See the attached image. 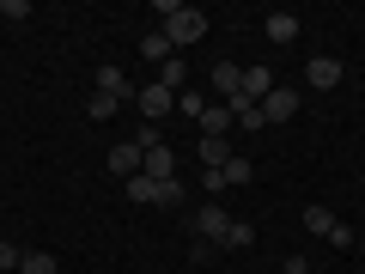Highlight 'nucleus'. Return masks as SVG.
I'll list each match as a JSON object with an SVG mask.
<instances>
[{"instance_id": "21", "label": "nucleus", "mask_w": 365, "mask_h": 274, "mask_svg": "<svg viewBox=\"0 0 365 274\" xmlns=\"http://www.w3.org/2000/svg\"><path fill=\"white\" fill-rule=\"evenodd\" d=\"M220 177H225V183H232V189H244V183H250V177H256V165H250V158H232V165H225V171H220Z\"/></svg>"}, {"instance_id": "3", "label": "nucleus", "mask_w": 365, "mask_h": 274, "mask_svg": "<svg viewBox=\"0 0 365 274\" xmlns=\"http://www.w3.org/2000/svg\"><path fill=\"white\" fill-rule=\"evenodd\" d=\"M262 122H292V116H299V86H280V79H274V91H268V98H262Z\"/></svg>"}, {"instance_id": "26", "label": "nucleus", "mask_w": 365, "mask_h": 274, "mask_svg": "<svg viewBox=\"0 0 365 274\" xmlns=\"http://www.w3.org/2000/svg\"><path fill=\"white\" fill-rule=\"evenodd\" d=\"M0 19H31V6L25 0H0Z\"/></svg>"}, {"instance_id": "6", "label": "nucleus", "mask_w": 365, "mask_h": 274, "mask_svg": "<svg viewBox=\"0 0 365 274\" xmlns=\"http://www.w3.org/2000/svg\"><path fill=\"white\" fill-rule=\"evenodd\" d=\"M98 73V91H110V98H122V104H134V79L122 73L116 61H104V67H91Z\"/></svg>"}, {"instance_id": "12", "label": "nucleus", "mask_w": 365, "mask_h": 274, "mask_svg": "<svg viewBox=\"0 0 365 274\" xmlns=\"http://www.w3.org/2000/svg\"><path fill=\"white\" fill-rule=\"evenodd\" d=\"M140 55H146V61H158V67H165V61H170L177 49H170V37H165V31H146V37H140Z\"/></svg>"}, {"instance_id": "20", "label": "nucleus", "mask_w": 365, "mask_h": 274, "mask_svg": "<svg viewBox=\"0 0 365 274\" xmlns=\"http://www.w3.org/2000/svg\"><path fill=\"white\" fill-rule=\"evenodd\" d=\"M177 116H195V122H201V116H207V98L182 86V91H177Z\"/></svg>"}, {"instance_id": "19", "label": "nucleus", "mask_w": 365, "mask_h": 274, "mask_svg": "<svg viewBox=\"0 0 365 274\" xmlns=\"http://www.w3.org/2000/svg\"><path fill=\"white\" fill-rule=\"evenodd\" d=\"M250 244H256V225H250V220H232V232H225L220 250H250Z\"/></svg>"}, {"instance_id": "17", "label": "nucleus", "mask_w": 365, "mask_h": 274, "mask_svg": "<svg viewBox=\"0 0 365 274\" xmlns=\"http://www.w3.org/2000/svg\"><path fill=\"white\" fill-rule=\"evenodd\" d=\"M128 201L134 208H158V183L153 177H128Z\"/></svg>"}, {"instance_id": "27", "label": "nucleus", "mask_w": 365, "mask_h": 274, "mask_svg": "<svg viewBox=\"0 0 365 274\" xmlns=\"http://www.w3.org/2000/svg\"><path fill=\"white\" fill-rule=\"evenodd\" d=\"M19 262H25V250H19V244H0V268H19Z\"/></svg>"}, {"instance_id": "22", "label": "nucleus", "mask_w": 365, "mask_h": 274, "mask_svg": "<svg viewBox=\"0 0 365 274\" xmlns=\"http://www.w3.org/2000/svg\"><path fill=\"white\" fill-rule=\"evenodd\" d=\"M158 86H165V91H182V55H170V61L158 67Z\"/></svg>"}, {"instance_id": "8", "label": "nucleus", "mask_w": 365, "mask_h": 274, "mask_svg": "<svg viewBox=\"0 0 365 274\" xmlns=\"http://www.w3.org/2000/svg\"><path fill=\"white\" fill-rule=\"evenodd\" d=\"M213 91H220V98H237V91H244V61H213Z\"/></svg>"}, {"instance_id": "29", "label": "nucleus", "mask_w": 365, "mask_h": 274, "mask_svg": "<svg viewBox=\"0 0 365 274\" xmlns=\"http://www.w3.org/2000/svg\"><path fill=\"white\" fill-rule=\"evenodd\" d=\"M359 256H365V238H359Z\"/></svg>"}, {"instance_id": "18", "label": "nucleus", "mask_w": 365, "mask_h": 274, "mask_svg": "<svg viewBox=\"0 0 365 274\" xmlns=\"http://www.w3.org/2000/svg\"><path fill=\"white\" fill-rule=\"evenodd\" d=\"M19 274H61V262H55L49 250H25V262H19Z\"/></svg>"}, {"instance_id": "28", "label": "nucleus", "mask_w": 365, "mask_h": 274, "mask_svg": "<svg viewBox=\"0 0 365 274\" xmlns=\"http://www.w3.org/2000/svg\"><path fill=\"white\" fill-rule=\"evenodd\" d=\"M280 274H317V268H311L304 256H287V268H280Z\"/></svg>"}, {"instance_id": "25", "label": "nucleus", "mask_w": 365, "mask_h": 274, "mask_svg": "<svg viewBox=\"0 0 365 274\" xmlns=\"http://www.w3.org/2000/svg\"><path fill=\"white\" fill-rule=\"evenodd\" d=\"M213 256H220V244H201V238L189 244V262H213Z\"/></svg>"}, {"instance_id": "14", "label": "nucleus", "mask_w": 365, "mask_h": 274, "mask_svg": "<svg viewBox=\"0 0 365 274\" xmlns=\"http://www.w3.org/2000/svg\"><path fill=\"white\" fill-rule=\"evenodd\" d=\"M304 232H317V238H335L341 232V220L329 208H304Z\"/></svg>"}, {"instance_id": "1", "label": "nucleus", "mask_w": 365, "mask_h": 274, "mask_svg": "<svg viewBox=\"0 0 365 274\" xmlns=\"http://www.w3.org/2000/svg\"><path fill=\"white\" fill-rule=\"evenodd\" d=\"M158 13H165V37H170V49H189V43H201L207 37V13H201V6H177V0H158Z\"/></svg>"}, {"instance_id": "9", "label": "nucleus", "mask_w": 365, "mask_h": 274, "mask_svg": "<svg viewBox=\"0 0 365 274\" xmlns=\"http://www.w3.org/2000/svg\"><path fill=\"white\" fill-rule=\"evenodd\" d=\"M268 91H274V73H268V67H256V61H244V91H237V98H250V104H262Z\"/></svg>"}, {"instance_id": "11", "label": "nucleus", "mask_w": 365, "mask_h": 274, "mask_svg": "<svg viewBox=\"0 0 365 274\" xmlns=\"http://www.w3.org/2000/svg\"><path fill=\"white\" fill-rule=\"evenodd\" d=\"M262 31H268V43H292V37H299V19H292V13H268Z\"/></svg>"}, {"instance_id": "15", "label": "nucleus", "mask_w": 365, "mask_h": 274, "mask_svg": "<svg viewBox=\"0 0 365 274\" xmlns=\"http://www.w3.org/2000/svg\"><path fill=\"white\" fill-rule=\"evenodd\" d=\"M116 110H122V98H110V91H91V98H86V116L91 122H110Z\"/></svg>"}, {"instance_id": "4", "label": "nucleus", "mask_w": 365, "mask_h": 274, "mask_svg": "<svg viewBox=\"0 0 365 274\" xmlns=\"http://www.w3.org/2000/svg\"><path fill=\"white\" fill-rule=\"evenodd\" d=\"M134 104H140V116H146V122H165V116H177V91H165V86L153 79V86L134 91Z\"/></svg>"}, {"instance_id": "10", "label": "nucleus", "mask_w": 365, "mask_h": 274, "mask_svg": "<svg viewBox=\"0 0 365 274\" xmlns=\"http://www.w3.org/2000/svg\"><path fill=\"white\" fill-rule=\"evenodd\" d=\"M140 177L170 183V177H177V153H170V146H153V153H146V165H140Z\"/></svg>"}, {"instance_id": "13", "label": "nucleus", "mask_w": 365, "mask_h": 274, "mask_svg": "<svg viewBox=\"0 0 365 274\" xmlns=\"http://www.w3.org/2000/svg\"><path fill=\"white\" fill-rule=\"evenodd\" d=\"M225 128H232V110H225V104H207V116H201V134H207V141H225Z\"/></svg>"}, {"instance_id": "5", "label": "nucleus", "mask_w": 365, "mask_h": 274, "mask_svg": "<svg viewBox=\"0 0 365 274\" xmlns=\"http://www.w3.org/2000/svg\"><path fill=\"white\" fill-rule=\"evenodd\" d=\"M341 73H347V67H341L335 55H311V61H304V86H317V91H335Z\"/></svg>"}, {"instance_id": "24", "label": "nucleus", "mask_w": 365, "mask_h": 274, "mask_svg": "<svg viewBox=\"0 0 365 274\" xmlns=\"http://www.w3.org/2000/svg\"><path fill=\"white\" fill-rule=\"evenodd\" d=\"M158 208H182V183H177V177L158 183Z\"/></svg>"}, {"instance_id": "23", "label": "nucleus", "mask_w": 365, "mask_h": 274, "mask_svg": "<svg viewBox=\"0 0 365 274\" xmlns=\"http://www.w3.org/2000/svg\"><path fill=\"white\" fill-rule=\"evenodd\" d=\"M134 146H140V153H153V146H165V134H158V122H140V128H134Z\"/></svg>"}, {"instance_id": "2", "label": "nucleus", "mask_w": 365, "mask_h": 274, "mask_svg": "<svg viewBox=\"0 0 365 274\" xmlns=\"http://www.w3.org/2000/svg\"><path fill=\"white\" fill-rule=\"evenodd\" d=\"M182 232L201 238V244H225V232H232V213L213 208V201H201L195 213H182Z\"/></svg>"}, {"instance_id": "16", "label": "nucleus", "mask_w": 365, "mask_h": 274, "mask_svg": "<svg viewBox=\"0 0 365 274\" xmlns=\"http://www.w3.org/2000/svg\"><path fill=\"white\" fill-rule=\"evenodd\" d=\"M201 165H207V171H225V165H232V146H225V141H207V134H201Z\"/></svg>"}, {"instance_id": "7", "label": "nucleus", "mask_w": 365, "mask_h": 274, "mask_svg": "<svg viewBox=\"0 0 365 274\" xmlns=\"http://www.w3.org/2000/svg\"><path fill=\"white\" fill-rule=\"evenodd\" d=\"M104 165L116 171L122 183H128V177H140V165H146V153H140V146H134V141H122V146H110V158H104Z\"/></svg>"}]
</instances>
